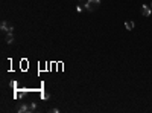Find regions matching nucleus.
I'll use <instances>...</instances> for the list:
<instances>
[{
    "instance_id": "nucleus-3",
    "label": "nucleus",
    "mask_w": 152,
    "mask_h": 113,
    "mask_svg": "<svg viewBox=\"0 0 152 113\" xmlns=\"http://www.w3.org/2000/svg\"><path fill=\"white\" fill-rule=\"evenodd\" d=\"M125 28H126L128 31L134 29V22H131V20H128V22H125Z\"/></svg>"
},
{
    "instance_id": "nucleus-2",
    "label": "nucleus",
    "mask_w": 152,
    "mask_h": 113,
    "mask_svg": "<svg viewBox=\"0 0 152 113\" xmlns=\"http://www.w3.org/2000/svg\"><path fill=\"white\" fill-rule=\"evenodd\" d=\"M140 11H142V15H143V17H149V15H151V8H149L148 5H143Z\"/></svg>"
},
{
    "instance_id": "nucleus-4",
    "label": "nucleus",
    "mask_w": 152,
    "mask_h": 113,
    "mask_svg": "<svg viewBox=\"0 0 152 113\" xmlns=\"http://www.w3.org/2000/svg\"><path fill=\"white\" fill-rule=\"evenodd\" d=\"M17 110H18L20 113H24V112H28V105H24V104H20L18 107H17Z\"/></svg>"
},
{
    "instance_id": "nucleus-7",
    "label": "nucleus",
    "mask_w": 152,
    "mask_h": 113,
    "mask_svg": "<svg viewBox=\"0 0 152 113\" xmlns=\"http://www.w3.org/2000/svg\"><path fill=\"white\" fill-rule=\"evenodd\" d=\"M35 109H37V105H35L34 102H32V104H29V105H28V112H34Z\"/></svg>"
},
{
    "instance_id": "nucleus-1",
    "label": "nucleus",
    "mask_w": 152,
    "mask_h": 113,
    "mask_svg": "<svg viewBox=\"0 0 152 113\" xmlns=\"http://www.w3.org/2000/svg\"><path fill=\"white\" fill-rule=\"evenodd\" d=\"M99 6H101V0H88V2L85 3V9L93 12V11L99 9Z\"/></svg>"
},
{
    "instance_id": "nucleus-5",
    "label": "nucleus",
    "mask_w": 152,
    "mask_h": 113,
    "mask_svg": "<svg viewBox=\"0 0 152 113\" xmlns=\"http://www.w3.org/2000/svg\"><path fill=\"white\" fill-rule=\"evenodd\" d=\"M14 41V35H12V32H8V35H6V43H12Z\"/></svg>"
},
{
    "instance_id": "nucleus-6",
    "label": "nucleus",
    "mask_w": 152,
    "mask_h": 113,
    "mask_svg": "<svg viewBox=\"0 0 152 113\" xmlns=\"http://www.w3.org/2000/svg\"><path fill=\"white\" fill-rule=\"evenodd\" d=\"M2 31L3 32H8L9 31V26H8V23H6V22H2Z\"/></svg>"
},
{
    "instance_id": "nucleus-8",
    "label": "nucleus",
    "mask_w": 152,
    "mask_h": 113,
    "mask_svg": "<svg viewBox=\"0 0 152 113\" xmlns=\"http://www.w3.org/2000/svg\"><path fill=\"white\" fill-rule=\"evenodd\" d=\"M49 96H50V95H49V93H47V92H44V93H43V98H44V99H47V98H49Z\"/></svg>"
},
{
    "instance_id": "nucleus-9",
    "label": "nucleus",
    "mask_w": 152,
    "mask_h": 113,
    "mask_svg": "<svg viewBox=\"0 0 152 113\" xmlns=\"http://www.w3.org/2000/svg\"><path fill=\"white\" fill-rule=\"evenodd\" d=\"M79 2H85V3H87V2H88V0H79Z\"/></svg>"
}]
</instances>
